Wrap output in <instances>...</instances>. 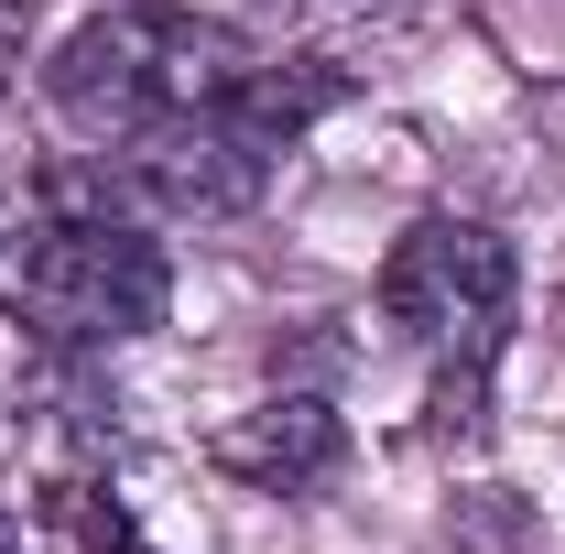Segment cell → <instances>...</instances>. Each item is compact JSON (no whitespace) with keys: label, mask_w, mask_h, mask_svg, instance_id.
I'll use <instances>...</instances> for the list:
<instances>
[{"label":"cell","mask_w":565,"mask_h":554,"mask_svg":"<svg viewBox=\"0 0 565 554\" xmlns=\"http://www.w3.org/2000/svg\"><path fill=\"white\" fill-rule=\"evenodd\" d=\"M0 294L44 348H131L174 305V262L152 239V207L87 152L44 163L22 185V207L0 217Z\"/></svg>","instance_id":"obj_1"},{"label":"cell","mask_w":565,"mask_h":554,"mask_svg":"<svg viewBox=\"0 0 565 554\" xmlns=\"http://www.w3.org/2000/svg\"><path fill=\"white\" fill-rule=\"evenodd\" d=\"M262 55H273V44H250V33L217 22V11H185V0H109V11H87L66 44L44 55V109L109 163L120 141L239 98Z\"/></svg>","instance_id":"obj_2"},{"label":"cell","mask_w":565,"mask_h":554,"mask_svg":"<svg viewBox=\"0 0 565 554\" xmlns=\"http://www.w3.org/2000/svg\"><path fill=\"white\" fill-rule=\"evenodd\" d=\"M511 294H522L511 239L490 217H457V207L414 217L392 239V262H381V316L424 348V370H435V435H457V446L490 424V370L511 348Z\"/></svg>","instance_id":"obj_3"},{"label":"cell","mask_w":565,"mask_h":554,"mask_svg":"<svg viewBox=\"0 0 565 554\" xmlns=\"http://www.w3.org/2000/svg\"><path fill=\"white\" fill-rule=\"evenodd\" d=\"M207 457H217L239 489H262V500H305V489L338 479L349 424H338V403H327V392H273V403H250V414L217 424Z\"/></svg>","instance_id":"obj_4"},{"label":"cell","mask_w":565,"mask_h":554,"mask_svg":"<svg viewBox=\"0 0 565 554\" xmlns=\"http://www.w3.org/2000/svg\"><path fill=\"white\" fill-rule=\"evenodd\" d=\"M262 11H282V22H349V11H381V0H262Z\"/></svg>","instance_id":"obj_5"},{"label":"cell","mask_w":565,"mask_h":554,"mask_svg":"<svg viewBox=\"0 0 565 554\" xmlns=\"http://www.w3.org/2000/svg\"><path fill=\"white\" fill-rule=\"evenodd\" d=\"M11 66H22V11L0 0V98H11Z\"/></svg>","instance_id":"obj_6"},{"label":"cell","mask_w":565,"mask_h":554,"mask_svg":"<svg viewBox=\"0 0 565 554\" xmlns=\"http://www.w3.org/2000/svg\"><path fill=\"white\" fill-rule=\"evenodd\" d=\"M0 554H33V533H22V511L0 500Z\"/></svg>","instance_id":"obj_7"},{"label":"cell","mask_w":565,"mask_h":554,"mask_svg":"<svg viewBox=\"0 0 565 554\" xmlns=\"http://www.w3.org/2000/svg\"><path fill=\"white\" fill-rule=\"evenodd\" d=\"M120 554H152V544H120Z\"/></svg>","instance_id":"obj_8"},{"label":"cell","mask_w":565,"mask_h":554,"mask_svg":"<svg viewBox=\"0 0 565 554\" xmlns=\"http://www.w3.org/2000/svg\"><path fill=\"white\" fill-rule=\"evenodd\" d=\"M0 217H11V207H0Z\"/></svg>","instance_id":"obj_9"}]
</instances>
